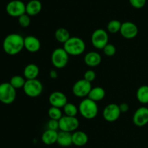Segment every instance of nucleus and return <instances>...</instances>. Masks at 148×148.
<instances>
[{"label":"nucleus","instance_id":"1","mask_svg":"<svg viewBox=\"0 0 148 148\" xmlns=\"http://www.w3.org/2000/svg\"><path fill=\"white\" fill-rule=\"evenodd\" d=\"M2 47L7 55H17L24 49V37L19 33H10L4 38Z\"/></svg>","mask_w":148,"mask_h":148},{"label":"nucleus","instance_id":"2","mask_svg":"<svg viewBox=\"0 0 148 148\" xmlns=\"http://www.w3.org/2000/svg\"><path fill=\"white\" fill-rule=\"evenodd\" d=\"M63 48L69 55L79 56L85 52L86 45L82 39L77 36H72L64 44Z\"/></svg>","mask_w":148,"mask_h":148},{"label":"nucleus","instance_id":"3","mask_svg":"<svg viewBox=\"0 0 148 148\" xmlns=\"http://www.w3.org/2000/svg\"><path fill=\"white\" fill-rule=\"evenodd\" d=\"M79 113L85 119L95 118L98 113V106L96 102L88 97L83 99L79 104Z\"/></svg>","mask_w":148,"mask_h":148},{"label":"nucleus","instance_id":"4","mask_svg":"<svg viewBox=\"0 0 148 148\" xmlns=\"http://www.w3.org/2000/svg\"><path fill=\"white\" fill-rule=\"evenodd\" d=\"M17 97L16 89L10 84V82L0 84V102L4 104L13 103Z\"/></svg>","mask_w":148,"mask_h":148},{"label":"nucleus","instance_id":"5","mask_svg":"<svg viewBox=\"0 0 148 148\" xmlns=\"http://www.w3.org/2000/svg\"><path fill=\"white\" fill-rule=\"evenodd\" d=\"M69 54L64 48H56L52 52L51 59L53 67L57 69L65 68L69 62Z\"/></svg>","mask_w":148,"mask_h":148},{"label":"nucleus","instance_id":"6","mask_svg":"<svg viewBox=\"0 0 148 148\" xmlns=\"http://www.w3.org/2000/svg\"><path fill=\"white\" fill-rule=\"evenodd\" d=\"M23 91L25 94L29 97L36 98L42 94L43 86L42 83L38 79L26 80L25 84L23 86Z\"/></svg>","mask_w":148,"mask_h":148},{"label":"nucleus","instance_id":"7","mask_svg":"<svg viewBox=\"0 0 148 148\" xmlns=\"http://www.w3.org/2000/svg\"><path fill=\"white\" fill-rule=\"evenodd\" d=\"M91 43L96 49H103L106 45L108 44V31L103 28H98L94 30L91 36Z\"/></svg>","mask_w":148,"mask_h":148},{"label":"nucleus","instance_id":"8","mask_svg":"<svg viewBox=\"0 0 148 148\" xmlns=\"http://www.w3.org/2000/svg\"><path fill=\"white\" fill-rule=\"evenodd\" d=\"M6 12L11 17L18 18L26 13V4L21 0H12L6 6Z\"/></svg>","mask_w":148,"mask_h":148},{"label":"nucleus","instance_id":"9","mask_svg":"<svg viewBox=\"0 0 148 148\" xmlns=\"http://www.w3.org/2000/svg\"><path fill=\"white\" fill-rule=\"evenodd\" d=\"M92 88L91 83L82 78L78 80L72 86V93L77 97L84 98L88 97Z\"/></svg>","mask_w":148,"mask_h":148},{"label":"nucleus","instance_id":"10","mask_svg":"<svg viewBox=\"0 0 148 148\" xmlns=\"http://www.w3.org/2000/svg\"><path fill=\"white\" fill-rule=\"evenodd\" d=\"M59 130L66 132H74L79 126V121L77 117L64 115L59 120Z\"/></svg>","mask_w":148,"mask_h":148},{"label":"nucleus","instance_id":"11","mask_svg":"<svg viewBox=\"0 0 148 148\" xmlns=\"http://www.w3.org/2000/svg\"><path fill=\"white\" fill-rule=\"evenodd\" d=\"M121 110L119 109V104L115 103H110L107 104L103 111V117L109 123L115 122L119 118L121 115Z\"/></svg>","mask_w":148,"mask_h":148},{"label":"nucleus","instance_id":"12","mask_svg":"<svg viewBox=\"0 0 148 148\" xmlns=\"http://www.w3.org/2000/svg\"><path fill=\"white\" fill-rule=\"evenodd\" d=\"M132 121L135 126L143 127L148 123V107L142 106L136 110L132 117Z\"/></svg>","mask_w":148,"mask_h":148},{"label":"nucleus","instance_id":"13","mask_svg":"<svg viewBox=\"0 0 148 148\" xmlns=\"http://www.w3.org/2000/svg\"><path fill=\"white\" fill-rule=\"evenodd\" d=\"M138 28L135 23L130 21L124 22L121 24L120 33L127 39H132L138 34Z\"/></svg>","mask_w":148,"mask_h":148},{"label":"nucleus","instance_id":"14","mask_svg":"<svg viewBox=\"0 0 148 148\" xmlns=\"http://www.w3.org/2000/svg\"><path fill=\"white\" fill-rule=\"evenodd\" d=\"M49 102L51 106L63 108L64 106L68 102L67 97L63 92L59 91H55L51 93L49 97Z\"/></svg>","mask_w":148,"mask_h":148},{"label":"nucleus","instance_id":"15","mask_svg":"<svg viewBox=\"0 0 148 148\" xmlns=\"http://www.w3.org/2000/svg\"><path fill=\"white\" fill-rule=\"evenodd\" d=\"M40 40L34 36H27L24 38V49L30 53L38 52L40 49Z\"/></svg>","mask_w":148,"mask_h":148},{"label":"nucleus","instance_id":"16","mask_svg":"<svg viewBox=\"0 0 148 148\" xmlns=\"http://www.w3.org/2000/svg\"><path fill=\"white\" fill-rule=\"evenodd\" d=\"M101 60H102L101 55L98 52H94V51L88 52L84 57V62L85 65L91 68L99 65Z\"/></svg>","mask_w":148,"mask_h":148},{"label":"nucleus","instance_id":"17","mask_svg":"<svg viewBox=\"0 0 148 148\" xmlns=\"http://www.w3.org/2000/svg\"><path fill=\"white\" fill-rule=\"evenodd\" d=\"M40 70L38 66L34 63H30L26 65L23 71V76L26 80L36 79L38 76Z\"/></svg>","mask_w":148,"mask_h":148},{"label":"nucleus","instance_id":"18","mask_svg":"<svg viewBox=\"0 0 148 148\" xmlns=\"http://www.w3.org/2000/svg\"><path fill=\"white\" fill-rule=\"evenodd\" d=\"M56 143L61 147H67L73 145L72 143V133L70 132L60 131L58 132V137Z\"/></svg>","mask_w":148,"mask_h":148},{"label":"nucleus","instance_id":"19","mask_svg":"<svg viewBox=\"0 0 148 148\" xmlns=\"http://www.w3.org/2000/svg\"><path fill=\"white\" fill-rule=\"evenodd\" d=\"M42 4L39 0H30L26 4V14L29 16H35L40 12Z\"/></svg>","mask_w":148,"mask_h":148},{"label":"nucleus","instance_id":"20","mask_svg":"<svg viewBox=\"0 0 148 148\" xmlns=\"http://www.w3.org/2000/svg\"><path fill=\"white\" fill-rule=\"evenodd\" d=\"M58 137L57 131L46 129L43 133L41 136V140L43 144L46 145H51L56 143Z\"/></svg>","mask_w":148,"mask_h":148},{"label":"nucleus","instance_id":"21","mask_svg":"<svg viewBox=\"0 0 148 148\" xmlns=\"http://www.w3.org/2000/svg\"><path fill=\"white\" fill-rule=\"evenodd\" d=\"M88 142V136L82 131H75L72 133V143L75 146L82 147Z\"/></svg>","mask_w":148,"mask_h":148},{"label":"nucleus","instance_id":"22","mask_svg":"<svg viewBox=\"0 0 148 148\" xmlns=\"http://www.w3.org/2000/svg\"><path fill=\"white\" fill-rule=\"evenodd\" d=\"M106 96V91L103 87L95 86L92 87L88 94V97L95 102H99L103 100Z\"/></svg>","mask_w":148,"mask_h":148},{"label":"nucleus","instance_id":"23","mask_svg":"<svg viewBox=\"0 0 148 148\" xmlns=\"http://www.w3.org/2000/svg\"><path fill=\"white\" fill-rule=\"evenodd\" d=\"M55 39L59 43L64 44L68 41V39L71 37L69 31L65 28H59L56 29L54 33Z\"/></svg>","mask_w":148,"mask_h":148},{"label":"nucleus","instance_id":"24","mask_svg":"<svg viewBox=\"0 0 148 148\" xmlns=\"http://www.w3.org/2000/svg\"><path fill=\"white\" fill-rule=\"evenodd\" d=\"M136 97L141 104H148V86L143 85L139 87L136 93Z\"/></svg>","mask_w":148,"mask_h":148},{"label":"nucleus","instance_id":"25","mask_svg":"<svg viewBox=\"0 0 148 148\" xmlns=\"http://www.w3.org/2000/svg\"><path fill=\"white\" fill-rule=\"evenodd\" d=\"M63 112L64 115L72 116V117H76L79 112V109L72 102H67L63 107Z\"/></svg>","mask_w":148,"mask_h":148},{"label":"nucleus","instance_id":"26","mask_svg":"<svg viewBox=\"0 0 148 148\" xmlns=\"http://www.w3.org/2000/svg\"><path fill=\"white\" fill-rule=\"evenodd\" d=\"M26 79L24 76L20 75H15L10 78V83L15 89L23 88L25 84Z\"/></svg>","mask_w":148,"mask_h":148},{"label":"nucleus","instance_id":"27","mask_svg":"<svg viewBox=\"0 0 148 148\" xmlns=\"http://www.w3.org/2000/svg\"><path fill=\"white\" fill-rule=\"evenodd\" d=\"M121 24H122V23H121L118 20H111L107 24V31L110 33H112V34L120 32Z\"/></svg>","mask_w":148,"mask_h":148},{"label":"nucleus","instance_id":"28","mask_svg":"<svg viewBox=\"0 0 148 148\" xmlns=\"http://www.w3.org/2000/svg\"><path fill=\"white\" fill-rule=\"evenodd\" d=\"M48 115H49L50 119L59 120V119H60L64 115L63 113H62V109L59 108V107L51 106V107H49V110H48Z\"/></svg>","mask_w":148,"mask_h":148},{"label":"nucleus","instance_id":"29","mask_svg":"<svg viewBox=\"0 0 148 148\" xmlns=\"http://www.w3.org/2000/svg\"><path fill=\"white\" fill-rule=\"evenodd\" d=\"M30 16L25 13L18 17V23L22 28H27L30 24Z\"/></svg>","mask_w":148,"mask_h":148},{"label":"nucleus","instance_id":"30","mask_svg":"<svg viewBox=\"0 0 148 148\" xmlns=\"http://www.w3.org/2000/svg\"><path fill=\"white\" fill-rule=\"evenodd\" d=\"M104 54L107 57H113L116 52V48L113 44L108 43L105 46V47L103 49Z\"/></svg>","mask_w":148,"mask_h":148},{"label":"nucleus","instance_id":"31","mask_svg":"<svg viewBox=\"0 0 148 148\" xmlns=\"http://www.w3.org/2000/svg\"><path fill=\"white\" fill-rule=\"evenodd\" d=\"M95 78H96V73L94 71L92 70H88L87 71H85V73H84V79H85L86 81H89V82L92 83V81H95Z\"/></svg>","mask_w":148,"mask_h":148},{"label":"nucleus","instance_id":"32","mask_svg":"<svg viewBox=\"0 0 148 148\" xmlns=\"http://www.w3.org/2000/svg\"><path fill=\"white\" fill-rule=\"evenodd\" d=\"M130 4L134 8L141 9L145 5L147 0H129Z\"/></svg>","mask_w":148,"mask_h":148},{"label":"nucleus","instance_id":"33","mask_svg":"<svg viewBox=\"0 0 148 148\" xmlns=\"http://www.w3.org/2000/svg\"><path fill=\"white\" fill-rule=\"evenodd\" d=\"M47 129H51V130L57 131L58 129H59V120H53V119H50L47 123Z\"/></svg>","mask_w":148,"mask_h":148},{"label":"nucleus","instance_id":"34","mask_svg":"<svg viewBox=\"0 0 148 148\" xmlns=\"http://www.w3.org/2000/svg\"><path fill=\"white\" fill-rule=\"evenodd\" d=\"M119 109L120 110H121V113H127L129 110V109H130L129 104L125 102L121 103L120 104H119Z\"/></svg>","mask_w":148,"mask_h":148},{"label":"nucleus","instance_id":"35","mask_svg":"<svg viewBox=\"0 0 148 148\" xmlns=\"http://www.w3.org/2000/svg\"><path fill=\"white\" fill-rule=\"evenodd\" d=\"M49 75H50V77L52 78V79H56V78H57L58 77L57 71L54 69L51 70V71H50V73H49Z\"/></svg>","mask_w":148,"mask_h":148}]
</instances>
